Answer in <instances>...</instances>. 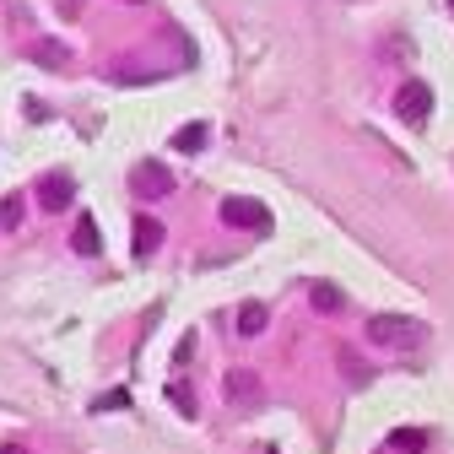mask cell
I'll list each match as a JSON object with an SVG mask.
<instances>
[{"instance_id":"6","label":"cell","mask_w":454,"mask_h":454,"mask_svg":"<svg viewBox=\"0 0 454 454\" xmlns=\"http://www.w3.org/2000/svg\"><path fill=\"white\" fill-rule=\"evenodd\" d=\"M38 195H43V206H49V211H60V206H71L76 179H71V174H43V179H38Z\"/></svg>"},{"instance_id":"3","label":"cell","mask_w":454,"mask_h":454,"mask_svg":"<svg viewBox=\"0 0 454 454\" xmlns=\"http://www.w3.org/2000/svg\"><path fill=\"white\" fill-rule=\"evenodd\" d=\"M222 395H227V406H233V411H254V406L265 401V384H260V373L233 368V373L222 379Z\"/></svg>"},{"instance_id":"17","label":"cell","mask_w":454,"mask_h":454,"mask_svg":"<svg viewBox=\"0 0 454 454\" xmlns=\"http://www.w3.org/2000/svg\"><path fill=\"white\" fill-rule=\"evenodd\" d=\"M0 222H6V227H17V222H22V195H12V200H6V211H0Z\"/></svg>"},{"instance_id":"11","label":"cell","mask_w":454,"mask_h":454,"mask_svg":"<svg viewBox=\"0 0 454 454\" xmlns=\"http://www.w3.org/2000/svg\"><path fill=\"white\" fill-rule=\"evenodd\" d=\"M71 244H76V254H98V249H103V244H98V222H92V216H76Z\"/></svg>"},{"instance_id":"13","label":"cell","mask_w":454,"mask_h":454,"mask_svg":"<svg viewBox=\"0 0 454 454\" xmlns=\"http://www.w3.org/2000/svg\"><path fill=\"white\" fill-rule=\"evenodd\" d=\"M389 443L401 449V454H422V449H427V433H422V427H395Z\"/></svg>"},{"instance_id":"12","label":"cell","mask_w":454,"mask_h":454,"mask_svg":"<svg viewBox=\"0 0 454 454\" xmlns=\"http://www.w3.org/2000/svg\"><path fill=\"white\" fill-rule=\"evenodd\" d=\"M265 325H270L265 303H244V309H239V335H260Z\"/></svg>"},{"instance_id":"5","label":"cell","mask_w":454,"mask_h":454,"mask_svg":"<svg viewBox=\"0 0 454 454\" xmlns=\"http://www.w3.org/2000/svg\"><path fill=\"white\" fill-rule=\"evenodd\" d=\"M130 190L146 195V200H162V195H174V174H168L162 162H141L136 174H130Z\"/></svg>"},{"instance_id":"8","label":"cell","mask_w":454,"mask_h":454,"mask_svg":"<svg viewBox=\"0 0 454 454\" xmlns=\"http://www.w3.org/2000/svg\"><path fill=\"white\" fill-rule=\"evenodd\" d=\"M157 244H162V222L157 216H136V254L146 260V254H157Z\"/></svg>"},{"instance_id":"9","label":"cell","mask_w":454,"mask_h":454,"mask_svg":"<svg viewBox=\"0 0 454 454\" xmlns=\"http://www.w3.org/2000/svg\"><path fill=\"white\" fill-rule=\"evenodd\" d=\"M314 309L319 314H340V309H347V293H340V287H330V281H314Z\"/></svg>"},{"instance_id":"16","label":"cell","mask_w":454,"mask_h":454,"mask_svg":"<svg viewBox=\"0 0 454 454\" xmlns=\"http://www.w3.org/2000/svg\"><path fill=\"white\" fill-rule=\"evenodd\" d=\"M120 406H130L125 389H114V395H103V401H98V411H120Z\"/></svg>"},{"instance_id":"4","label":"cell","mask_w":454,"mask_h":454,"mask_svg":"<svg viewBox=\"0 0 454 454\" xmlns=\"http://www.w3.org/2000/svg\"><path fill=\"white\" fill-rule=\"evenodd\" d=\"M395 108H401V120H406V125H427V114H433V87L411 76L401 92H395Z\"/></svg>"},{"instance_id":"18","label":"cell","mask_w":454,"mask_h":454,"mask_svg":"<svg viewBox=\"0 0 454 454\" xmlns=\"http://www.w3.org/2000/svg\"><path fill=\"white\" fill-rule=\"evenodd\" d=\"M0 454H22V449H17V443H6V449H0Z\"/></svg>"},{"instance_id":"7","label":"cell","mask_w":454,"mask_h":454,"mask_svg":"<svg viewBox=\"0 0 454 454\" xmlns=\"http://www.w3.org/2000/svg\"><path fill=\"white\" fill-rule=\"evenodd\" d=\"M27 54H33L38 66H54V71H66V66H71V49H66V43H54V38H38Z\"/></svg>"},{"instance_id":"2","label":"cell","mask_w":454,"mask_h":454,"mask_svg":"<svg viewBox=\"0 0 454 454\" xmlns=\"http://www.w3.org/2000/svg\"><path fill=\"white\" fill-rule=\"evenodd\" d=\"M368 335L379 340V347H422V325L417 319H401V314L368 319Z\"/></svg>"},{"instance_id":"10","label":"cell","mask_w":454,"mask_h":454,"mask_svg":"<svg viewBox=\"0 0 454 454\" xmlns=\"http://www.w3.org/2000/svg\"><path fill=\"white\" fill-rule=\"evenodd\" d=\"M335 363H340V373H347V384H368V379H373V368H368V363H357V352H352V347H340V352H335Z\"/></svg>"},{"instance_id":"1","label":"cell","mask_w":454,"mask_h":454,"mask_svg":"<svg viewBox=\"0 0 454 454\" xmlns=\"http://www.w3.org/2000/svg\"><path fill=\"white\" fill-rule=\"evenodd\" d=\"M222 222L227 227H244V233H270V206L249 200V195H227L222 200Z\"/></svg>"},{"instance_id":"14","label":"cell","mask_w":454,"mask_h":454,"mask_svg":"<svg viewBox=\"0 0 454 454\" xmlns=\"http://www.w3.org/2000/svg\"><path fill=\"white\" fill-rule=\"evenodd\" d=\"M174 146H179V152H200V146H206V125H184V130H174Z\"/></svg>"},{"instance_id":"19","label":"cell","mask_w":454,"mask_h":454,"mask_svg":"<svg viewBox=\"0 0 454 454\" xmlns=\"http://www.w3.org/2000/svg\"><path fill=\"white\" fill-rule=\"evenodd\" d=\"M270 454H276V449H270Z\"/></svg>"},{"instance_id":"15","label":"cell","mask_w":454,"mask_h":454,"mask_svg":"<svg viewBox=\"0 0 454 454\" xmlns=\"http://www.w3.org/2000/svg\"><path fill=\"white\" fill-rule=\"evenodd\" d=\"M168 401H174L184 417H195V389H184V384H168Z\"/></svg>"}]
</instances>
